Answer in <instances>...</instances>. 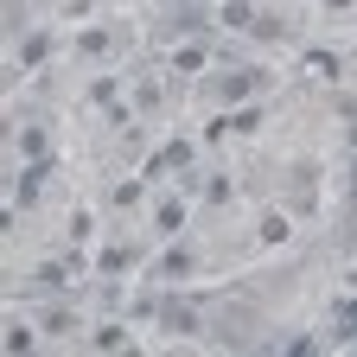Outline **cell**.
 <instances>
[{
  "label": "cell",
  "instance_id": "5b68a950",
  "mask_svg": "<svg viewBox=\"0 0 357 357\" xmlns=\"http://www.w3.org/2000/svg\"><path fill=\"white\" fill-rule=\"evenodd\" d=\"M109 204H115L121 217H128V211H141V204H147V185H141V178H121V185H115V198H109Z\"/></svg>",
  "mask_w": 357,
  "mask_h": 357
},
{
  "label": "cell",
  "instance_id": "30bf717a",
  "mask_svg": "<svg viewBox=\"0 0 357 357\" xmlns=\"http://www.w3.org/2000/svg\"><path fill=\"white\" fill-rule=\"evenodd\" d=\"M217 20H223V26H255V7H249V0H223Z\"/></svg>",
  "mask_w": 357,
  "mask_h": 357
},
{
  "label": "cell",
  "instance_id": "5bb4252c",
  "mask_svg": "<svg viewBox=\"0 0 357 357\" xmlns=\"http://www.w3.org/2000/svg\"><path fill=\"white\" fill-rule=\"evenodd\" d=\"M32 287H64V268H58V261H45L38 275H32Z\"/></svg>",
  "mask_w": 357,
  "mask_h": 357
},
{
  "label": "cell",
  "instance_id": "3957f363",
  "mask_svg": "<svg viewBox=\"0 0 357 357\" xmlns=\"http://www.w3.org/2000/svg\"><path fill=\"white\" fill-rule=\"evenodd\" d=\"M13 153H20V160H38V153H45V128H38V121H20Z\"/></svg>",
  "mask_w": 357,
  "mask_h": 357
},
{
  "label": "cell",
  "instance_id": "9c48e42d",
  "mask_svg": "<svg viewBox=\"0 0 357 357\" xmlns=\"http://www.w3.org/2000/svg\"><path fill=\"white\" fill-rule=\"evenodd\" d=\"M172 70L178 77H185V70H204V45H178V52H172Z\"/></svg>",
  "mask_w": 357,
  "mask_h": 357
},
{
  "label": "cell",
  "instance_id": "52a82bcc",
  "mask_svg": "<svg viewBox=\"0 0 357 357\" xmlns=\"http://www.w3.org/2000/svg\"><path fill=\"white\" fill-rule=\"evenodd\" d=\"M287 236H294V217L287 211H268L261 217V243H287Z\"/></svg>",
  "mask_w": 357,
  "mask_h": 357
},
{
  "label": "cell",
  "instance_id": "8992f818",
  "mask_svg": "<svg viewBox=\"0 0 357 357\" xmlns=\"http://www.w3.org/2000/svg\"><path fill=\"white\" fill-rule=\"evenodd\" d=\"M255 128H261V109H236L217 121V134H255Z\"/></svg>",
  "mask_w": 357,
  "mask_h": 357
},
{
  "label": "cell",
  "instance_id": "277c9868",
  "mask_svg": "<svg viewBox=\"0 0 357 357\" xmlns=\"http://www.w3.org/2000/svg\"><path fill=\"white\" fill-rule=\"evenodd\" d=\"M89 344H96V351H128V344H134V332H128L121 319H109V326H96V338H89Z\"/></svg>",
  "mask_w": 357,
  "mask_h": 357
},
{
  "label": "cell",
  "instance_id": "ba28073f",
  "mask_svg": "<svg viewBox=\"0 0 357 357\" xmlns=\"http://www.w3.org/2000/svg\"><path fill=\"white\" fill-rule=\"evenodd\" d=\"M38 326L52 332V338H70V332H83V319H77V312H64V306H58V312H45Z\"/></svg>",
  "mask_w": 357,
  "mask_h": 357
},
{
  "label": "cell",
  "instance_id": "9a60e30c",
  "mask_svg": "<svg viewBox=\"0 0 357 357\" xmlns=\"http://www.w3.org/2000/svg\"><path fill=\"white\" fill-rule=\"evenodd\" d=\"M204 198H211V204H230V178H223V172H211V185H204Z\"/></svg>",
  "mask_w": 357,
  "mask_h": 357
},
{
  "label": "cell",
  "instance_id": "6da1fadb",
  "mask_svg": "<svg viewBox=\"0 0 357 357\" xmlns=\"http://www.w3.org/2000/svg\"><path fill=\"white\" fill-rule=\"evenodd\" d=\"M261 89V70H230V77H217V102H249Z\"/></svg>",
  "mask_w": 357,
  "mask_h": 357
},
{
  "label": "cell",
  "instance_id": "7a4b0ae2",
  "mask_svg": "<svg viewBox=\"0 0 357 357\" xmlns=\"http://www.w3.org/2000/svg\"><path fill=\"white\" fill-rule=\"evenodd\" d=\"M153 230L160 236H178V230H185V198H160L153 204Z\"/></svg>",
  "mask_w": 357,
  "mask_h": 357
},
{
  "label": "cell",
  "instance_id": "8fae6325",
  "mask_svg": "<svg viewBox=\"0 0 357 357\" xmlns=\"http://www.w3.org/2000/svg\"><path fill=\"white\" fill-rule=\"evenodd\" d=\"M45 52H52V38H45V32L20 38V64H45Z\"/></svg>",
  "mask_w": 357,
  "mask_h": 357
},
{
  "label": "cell",
  "instance_id": "7c38bea8",
  "mask_svg": "<svg viewBox=\"0 0 357 357\" xmlns=\"http://www.w3.org/2000/svg\"><path fill=\"white\" fill-rule=\"evenodd\" d=\"M192 268H198V261H192V249H172V255L160 261V275H172V281H178V275H192Z\"/></svg>",
  "mask_w": 357,
  "mask_h": 357
},
{
  "label": "cell",
  "instance_id": "4fadbf2b",
  "mask_svg": "<svg viewBox=\"0 0 357 357\" xmlns=\"http://www.w3.org/2000/svg\"><path fill=\"white\" fill-rule=\"evenodd\" d=\"M109 52V32H83L77 38V58H102Z\"/></svg>",
  "mask_w": 357,
  "mask_h": 357
}]
</instances>
